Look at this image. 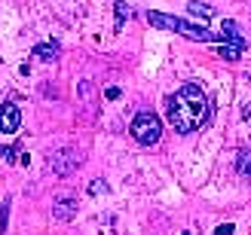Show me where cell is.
I'll use <instances>...</instances> for the list:
<instances>
[{"label": "cell", "instance_id": "cell-1", "mask_svg": "<svg viewBox=\"0 0 251 235\" xmlns=\"http://www.w3.org/2000/svg\"><path fill=\"white\" fill-rule=\"evenodd\" d=\"M166 113H169V122L175 126V131L190 134V131H196L199 126L208 122V98L199 85L187 83L175 92V98H169Z\"/></svg>", "mask_w": 251, "mask_h": 235}, {"label": "cell", "instance_id": "cell-2", "mask_svg": "<svg viewBox=\"0 0 251 235\" xmlns=\"http://www.w3.org/2000/svg\"><path fill=\"white\" fill-rule=\"evenodd\" d=\"M147 21L159 31H172V34H181L187 40H196V43H211V40H221V34H211L205 24H193L187 19H175V16H166V12H156L150 9L147 12Z\"/></svg>", "mask_w": 251, "mask_h": 235}, {"label": "cell", "instance_id": "cell-3", "mask_svg": "<svg viewBox=\"0 0 251 235\" xmlns=\"http://www.w3.org/2000/svg\"><path fill=\"white\" fill-rule=\"evenodd\" d=\"M129 131H132V138L141 144V147H150V144H156V141H159V134H162V122H159L156 113H150V110H141V113L132 119Z\"/></svg>", "mask_w": 251, "mask_h": 235}, {"label": "cell", "instance_id": "cell-4", "mask_svg": "<svg viewBox=\"0 0 251 235\" xmlns=\"http://www.w3.org/2000/svg\"><path fill=\"white\" fill-rule=\"evenodd\" d=\"M49 165H52L55 174L68 177V174H74V171H77V165H80V153H77V150H58V153L49 156Z\"/></svg>", "mask_w": 251, "mask_h": 235}, {"label": "cell", "instance_id": "cell-5", "mask_svg": "<svg viewBox=\"0 0 251 235\" xmlns=\"http://www.w3.org/2000/svg\"><path fill=\"white\" fill-rule=\"evenodd\" d=\"M22 128V110L16 104H0V134H16Z\"/></svg>", "mask_w": 251, "mask_h": 235}, {"label": "cell", "instance_id": "cell-6", "mask_svg": "<svg viewBox=\"0 0 251 235\" xmlns=\"http://www.w3.org/2000/svg\"><path fill=\"white\" fill-rule=\"evenodd\" d=\"M221 43H239V46H245V37H242L239 24H236L233 19H224L221 21Z\"/></svg>", "mask_w": 251, "mask_h": 235}, {"label": "cell", "instance_id": "cell-7", "mask_svg": "<svg viewBox=\"0 0 251 235\" xmlns=\"http://www.w3.org/2000/svg\"><path fill=\"white\" fill-rule=\"evenodd\" d=\"M52 217H55V220H61V223L74 220V217H77V202H74V199H58V202H55V208H52Z\"/></svg>", "mask_w": 251, "mask_h": 235}, {"label": "cell", "instance_id": "cell-8", "mask_svg": "<svg viewBox=\"0 0 251 235\" xmlns=\"http://www.w3.org/2000/svg\"><path fill=\"white\" fill-rule=\"evenodd\" d=\"M187 12H190L193 19H199V24H205L211 16H215V9L208 3H199V0H190V3H187Z\"/></svg>", "mask_w": 251, "mask_h": 235}, {"label": "cell", "instance_id": "cell-9", "mask_svg": "<svg viewBox=\"0 0 251 235\" xmlns=\"http://www.w3.org/2000/svg\"><path fill=\"white\" fill-rule=\"evenodd\" d=\"M34 55L40 58V61H55L58 58V46L55 43H37L34 46Z\"/></svg>", "mask_w": 251, "mask_h": 235}, {"label": "cell", "instance_id": "cell-10", "mask_svg": "<svg viewBox=\"0 0 251 235\" xmlns=\"http://www.w3.org/2000/svg\"><path fill=\"white\" fill-rule=\"evenodd\" d=\"M242 52H245V46H239V43H221V46H218V55L227 58V61L242 58Z\"/></svg>", "mask_w": 251, "mask_h": 235}, {"label": "cell", "instance_id": "cell-11", "mask_svg": "<svg viewBox=\"0 0 251 235\" xmlns=\"http://www.w3.org/2000/svg\"><path fill=\"white\" fill-rule=\"evenodd\" d=\"M132 16V6L126 3V0H117V24H114V31H123V21Z\"/></svg>", "mask_w": 251, "mask_h": 235}, {"label": "cell", "instance_id": "cell-12", "mask_svg": "<svg viewBox=\"0 0 251 235\" xmlns=\"http://www.w3.org/2000/svg\"><path fill=\"white\" fill-rule=\"evenodd\" d=\"M239 174L242 177H251V150L239 153Z\"/></svg>", "mask_w": 251, "mask_h": 235}, {"label": "cell", "instance_id": "cell-13", "mask_svg": "<svg viewBox=\"0 0 251 235\" xmlns=\"http://www.w3.org/2000/svg\"><path fill=\"white\" fill-rule=\"evenodd\" d=\"M89 192H92V195L107 192V183H104V180H92V183H89Z\"/></svg>", "mask_w": 251, "mask_h": 235}, {"label": "cell", "instance_id": "cell-14", "mask_svg": "<svg viewBox=\"0 0 251 235\" xmlns=\"http://www.w3.org/2000/svg\"><path fill=\"white\" fill-rule=\"evenodd\" d=\"M120 95H123V92L117 89V85H107V89H104V98H107V101H117Z\"/></svg>", "mask_w": 251, "mask_h": 235}, {"label": "cell", "instance_id": "cell-15", "mask_svg": "<svg viewBox=\"0 0 251 235\" xmlns=\"http://www.w3.org/2000/svg\"><path fill=\"white\" fill-rule=\"evenodd\" d=\"M215 235H233V223H224V226H218V229H215Z\"/></svg>", "mask_w": 251, "mask_h": 235}, {"label": "cell", "instance_id": "cell-16", "mask_svg": "<svg viewBox=\"0 0 251 235\" xmlns=\"http://www.w3.org/2000/svg\"><path fill=\"white\" fill-rule=\"evenodd\" d=\"M245 119H248V122H251V101H248V104H245Z\"/></svg>", "mask_w": 251, "mask_h": 235}, {"label": "cell", "instance_id": "cell-17", "mask_svg": "<svg viewBox=\"0 0 251 235\" xmlns=\"http://www.w3.org/2000/svg\"><path fill=\"white\" fill-rule=\"evenodd\" d=\"M181 235H190V232H181Z\"/></svg>", "mask_w": 251, "mask_h": 235}]
</instances>
